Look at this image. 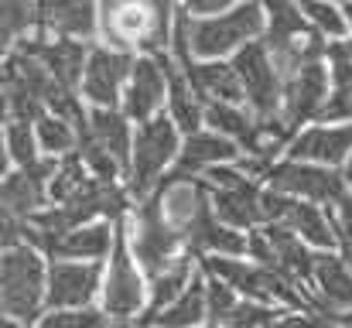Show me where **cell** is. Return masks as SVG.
<instances>
[{
    "label": "cell",
    "instance_id": "cell-1",
    "mask_svg": "<svg viewBox=\"0 0 352 328\" xmlns=\"http://www.w3.org/2000/svg\"><path fill=\"white\" fill-rule=\"evenodd\" d=\"M41 281L45 267L31 246H7L0 263V308L14 322H34L41 305Z\"/></svg>",
    "mask_w": 352,
    "mask_h": 328
},
{
    "label": "cell",
    "instance_id": "cell-2",
    "mask_svg": "<svg viewBox=\"0 0 352 328\" xmlns=\"http://www.w3.org/2000/svg\"><path fill=\"white\" fill-rule=\"evenodd\" d=\"M263 0H246L233 10L209 17V21H192V48L195 55H226L230 48L250 41L253 34L263 31Z\"/></svg>",
    "mask_w": 352,
    "mask_h": 328
},
{
    "label": "cell",
    "instance_id": "cell-3",
    "mask_svg": "<svg viewBox=\"0 0 352 328\" xmlns=\"http://www.w3.org/2000/svg\"><path fill=\"white\" fill-rule=\"evenodd\" d=\"M182 243V232L175 229V222L164 212V195L161 188L140 206L137 212V232H133V250L144 263V270L151 277H157L161 270L171 267V256Z\"/></svg>",
    "mask_w": 352,
    "mask_h": 328
},
{
    "label": "cell",
    "instance_id": "cell-4",
    "mask_svg": "<svg viewBox=\"0 0 352 328\" xmlns=\"http://www.w3.org/2000/svg\"><path fill=\"white\" fill-rule=\"evenodd\" d=\"M209 188H212V206L216 216L233 222V226H253L260 219H267L263 212V192L239 171L230 168H216L209 171Z\"/></svg>",
    "mask_w": 352,
    "mask_h": 328
},
{
    "label": "cell",
    "instance_id": "cell-5",
    "mask_svg": "<svg viewBox=\"0 0 352 328\" xmlns=\"http://www.w3.org/2000/svg\"><path fill=\"white\" fill-rule=\"evenodd\" d=\"M175 144H178V137H175V123L171 120H164V116L144 120V127L133 137V178L130 182H133L137 195H144L161 178L164 164L175 154Z\"/></svg>",
    "mask_w": 352,
    "mask_h": 328
},
{
    "label": "cell",
    "instance_id": "cell-6",
    "mask_svg": "<svg viewBox=\"0 0 352 328\" xmlns=\"http://www.w3.org/2000/svg\"><path fill=\"white\" fill-rule=\"evenodd\" d=\"M236 72L243 79L246 100L256 107L260 116H274L277 100H280V69L270 55V45L250 41L246 48H239L236 55Z\"/></svg>",
    "mask_w": 352,
    "mask_h": 328
},
{
    "label": "cell",
    "instance_id": "cell-7",
    "mask_svg": "<svg viewBox=\"0 0 352 328\" xmlns=\"http://www.w3.org/2000/svg\"><path fill=\"white\" fill-rule=\"evenodd\" d=\"M107 41L117 48H157V17L147 0H107Z\"/></svg>",
    "mask_w": 352,
    "mask_h": 328
},
{
    "label": "cell",
    "instance_id": "cell-8",
    "mask_svg": "<svg viewBox=\"0 0 352 328\" xmlns=\"http://www.w3.org/2000/svg\"><path fill=\"white\" fill-rule=\"evenodd\" d=\"M270 188L284 192V195H298V199H315V202H339L346 195L342 178L325 171V168H311V164H294L284 161L277 168L267 171Z\"/></svg>",
    "mask_w": 352,
    "mask_h": 328
},
{
    "label": "cell",
    "instance_id": "cell-9",
    "mask_svg": "<svg viewBox=\"0 0 352 328\" xmlns=\"http://www.w3.org/2000/svg\"><path fill=\"white\" fill-rule=\"evenodd\" d=\"M263 212H267V219H280L284 226H291L294 232H301L315 246H332L336 243V232H332L329 219L322 216L311 202H301L298 195H284V192L270 188V192H263Z\"/></svg>",
    "mask_w": 352,
    "mask_h": 328
},
{
    "label": "cell",
    "instance_id": "cell-10",
    "mask_svg": "<svg viewBox=\"0 0 352 328\" xmlns=\"http://www.w3.org/2000/svg\"><path fill=\"white\" fill-rule=\"evenodd\" d=\"M133 72V62L120 48H93L86 72H82V89L96 107H113L120 96V83Z\"/></svg>",
    "mask_w": 352,
    "mask_h": 328
},
{
    "label": "cell",
    "instance_id": "cell-11",
    "mask_svg": "<svg viewBox=\"0 0 352 328\" xmlns=\"http://www.w3.org/2000/svg\"><path fill=\"white\" fill-rule=\"evenodd\" d=\"M322 103H325V69H322L318 58H311L287 76V86H284V120H287V127L294 130L301 120L318 116Z\"/></svg>",
    "mask_w": 352,
    "mask_h": 328
},
{
    "label": "cell",
    "instance_id": "cell-12",
    "mask_svg": "<svg viewBox=\"0 0 352 328\" xmlns=\"http://www.w3.org/2000/svg\"><path fill=\"white\" fill-rule=\"evenodd\" d=\"M100 287V267L93 263H69V256H55L48 270V305L52 308H72L86 305Z\"/></svg>",
    "mask_w": 352,
    "mask_h": 328
},
{
    "label": "cell",
    "instance_id": "cell-13",
    "mask_svg": "<svg viewBox=\"0 0 352 328\" xmlns=\"http://www.w3.org/2000/svg\"><path fill=\"white\" fill-rule=\"evenodd\" d=\"M58 171L55 161H34L28 168H21L17 175H10L3 182V212L17 219L34 216V209L45 202V182Z\"/></svg>",
    "mask_w": 352,
    "mask_h": 328
},
{
    "label": "cell",
    "instance_id": "cell-14",
    "mask_svg": "<svg viewBox=\"0 0 352 328\" xmlns=\"http://www.w3.org/2000/svg\"><path fill=\"white\" fill-rule=\"evenodd\" d=\"M140 301H144L140 274L130 263L123 239H117V250H113V260H110V274H107V301H103L107 305V315L126 318V315H133L140 308Z\"/></svg>",
    "mask_w": 352,
    "mask_h": 328
},
{
    "label": "cell",
    "instance_id": "cell-15",
    "mask_svg": "<svg viewBox=\"0 0 352 328\" xmlns=\"http://www.w3.org/2000/svg\"><path fill=\"white\" fill-rule=\"evenodd\" d=\"M38 24L69 38H89L96 31V0H38Z\"/></svg>",
    "mask_w": 352,
    "mask_h": 328
},
{
    "label": "cell",
    "instance_id": "cell-16",
    "mask_svg": "<svg viewBox=\"0 0 352 328\" xmlns=\"http://www.w3.org/2000/svg\"><path fill=\"white\" fill-rule=\"evenodd\" d=\"M230 157H236L233 140L216 137V133H199V130H195V133H188V144H185L178 164L171 168L168 178H161V185L168 188V185H175V182H185V178H192L195 171H202V168H209V164H216V161H230Z\"/></svg>",
    "mask_w": 352,
    "mask_h": 328
},
{
    "label": "cell",
    "instance_id": "cell-17",
    "mask_svg": "<svg viewBox=\"0 0 352 328\" xmlns=\"http://www.w3.org/2000/svg\"><path fill=\"white\" fill-rule=\"evenodd\" d=\"M24 48L34 52V55L48 65V72H52L58 83H65V86H76L79 76H82V65L89 62V52H86L79 41H72L69 34H62V38H55V41H24Z\"/></svg>",
    "mask_w": 352,
    "mask_h": 328
},
{
    "label": "cell",
    "instance_id": "cell-18",
    "mask_svg": "<svg viewBox=\"0 0 352 328\" xmlns=\"http://www.w3.org/2000/svg\"><path fill=\"white\" fill-rule=\"evenodd\" d=\"M206 120L219 130V133H226V137H236L243 147H250L256 157H270V151H267V140H263V127L260 123H253L243 109H236L230 100H209L206 103Z\"/></svg>",
    "mask_w": 352,
    "mask_h": 328
},
{
    "label": "cell",
    "instance_id": "cell-19",
    "mask_svg": "<svg viewBox=\"0 0 352 328\" xmlns=\"http://www.w3.org/2000/svg\"><path fill=\"white\" fill-rule=\"evenodd\" d=\"M329 62H332V96L322 103L318 116L325 120H346L352 116V41H329L325 48Z\"/></svg>",
    "mask_w": 352,
    "mask_h": 328
},
{
    "label": "cell",
    "instance_id": "cell-20",
    "mask_svg": "<svg viewBox=\"0 0 352 328\" xmlns=\"http://www.w3.org/2000/svg\"><path fill=\"white\" fill-rule=\"evenodd\" d=\"M182 236L188 239L192 250H199V246H209V250H219V253H243V250H250V243L239 232L226 229L219 219L212 216V206L209 202L185 222Z\"/></svg>",
    "mask_w": 352,
    "mask_h": 328
},
{
    "label": "cell",
    "instance_id": "cell-21",
    "mask_svg": "<svg viewBox=\"0 0 352 328\" xmlns=\"http://www.w3.org/2000/svg\"><path fill=\"white\" fill-rule=\"evenodd\" d=\"M352 151V123L349 127H315L308 133H301L291 144L294 157H308V161H325L336 164Z\"/></svg>",
    "mask_w": 352,
    "mask_h": 328
},
{
    "label": "cell",
    "instance_id": "cell-22",
    "mask_svg": "<svg viewBox=\"0 0 352 328\" xmlns=\"http://www.w3.org/2000/svg\"><path fill=\"white\" fill-rule=\"evenodd\" d=\"M192 89L206 100H230V103H239L246 96L243 89V79L236 72V65H219V62H206V65H188L185 69Z\"/></svg>",
    "mask_w": 352,
    "mask_h": 328
},
{
    "label": "cell",
    "instance_id": "cell-23",
    "mask_svg": "<svg viewBox=\"0 0 352 328\" xmlns=\"http://www.w3.org/2000/svg\"><path fill=\"white\" fill-rule=\"evenodd\" d=\"M164 76H168V72H164ZM164 76H161V69H157L151 58L133 62L130 93H126V113H130L133 120H147V116L157 109L161 96H164Z\"/></svg>",
    "mask_w": 352,
    "mask_h": 328
},
{
    "label": "cell",
    "instance_id": "cell-24",
    "mask_svg": "<svg viewBox=\"0 0 352 328\" xmlns=\"http://www.w3.org/2000/svg\"><path fill=\"white\" fill-rule=\"evenodd\" d=\"M267 239L274 246V260H277V270H284L287 277L308 284L315 277V256L301 246V239L294 236L291 226H270L267 229Z\"/></svg>",
    "mask_w": 352,
    "mask_h": 328
},
{
    "label": "cell",
    "instance_id": "cell-25",
    "mask_svg": "<svg viewBox=\"0 0 352 328\" xmlns=\"http://www.w3.org/2000/svg\"><path fill=\"white\" fill-rule=\"evenodd\" d=\"M110 250V226H82V229H65L52 239L48 253L52 256H69V260H93Z\"/></svg>",
    "mask_w": 352,
    "mask_h": 328
},
{
    "label": "cell",
    "instance_id": "cell-26",
    "mask_svg": "<svg viewBox=\"0 0 352 328\" xmlns=\"http://www.w3.org/2000/svg\"><path fill=\"white\" fill-rule=\"evenodd\" d=\"M206 308H209V294H206V284L202 281H192V287H185L168 308L154 311V315H144L140 322H161V325H192V322H202L206 318Z\"/></svg>",
    "mask_w": 352,
    "mask_h": 328
},
{
    "label": "cell",
    "instance_id": "cell-27",
    "mask_svg": "<svg viewBox=\"0 0 352 328\" xmlns=\"http://www.w3.org/2000/svg\"><path fill=\"white\" fill-rule=\"evenodd\" d=\"M315 281L332 308H352V274L336 256H315Z\"/></svg>",
    "mask_w": 352,
    "mask_h": 328
},
{
    "label": "cell",
    "instance_id": "cell-28",
    "mask_svg": "<svg viewBox=\"0 0 352 328\" xmlns=\"http://www.w3.org/2000/svg\"><path fill=\"white\" fill-rule=\"evenodd\" d=\"M89 127L96 133V140L120 161V168L126 164V151H130V130H126V120L120 116L113 107H100L89 113Z\"/></svg>",
    "mask_w": 352,
    "mask_h": 328
},
{
    "label": "cell",
    "instance_id": "cell-29",
    "mask_svg": "<svg viewBox=\"0 0 352 328\" xmlns=\"http://www.w3.org/2000/svg\"><path fill=\"white\" fill-rule=\"evenodd\" d=\"M161 65H164V72H168V83H171V113H175V123L185 130V133H195V127H199V103L192 100V93L195 89H188L192 83H185L175 69H171V62L161 55Z\"/></svg>",
    "mask_w": 352,
    "mask_h": 328
},
{
    "label": "cell",
    "instance_id": "cell-30",
    "mask_svg": "<svg viewBox=\"0 0 352 328\" xmlns=\"http://www.w3.org/2000/svg\"><path fill=\"white\" fill-rule=\"evenodd\" d=\"M188 277H192V260H188V256L178 260V263H171L168 270H161V274L154 277V308H151L147 315L168 308V305L188 287Z\"/></svg>",
    "mask_w": 352,
    "mask_h": 328
},
{
    "label": "cell",
    "instance_id": "cell-31",
    "mask_svg": "<svg viewBox=\"0 0 352 328\" xmlns=\"http://www.w3.org/2000/svg\"><path fill=\"white\" fill-rule=\"evenodd\" d=\"M38 140L52 154H65L72 147V127L65 116H38Z\"/></svg>",
    "mask_w": 352,
    "mask_h": 328
},
{
    "label": "cell",
    "instance_id": "cell-32",
    "mask_svg": "<svg viewBox=\"0 0 352 328\" xmlns=\"http://www.w3.org/2000/svg\"><path fill=\"white\" fill-rule=\"evenodd\" d=\"M34 21H38V0H3V34H7V41H14Z\"/></svg>",
    "mask_w": 352,
    "mask_h": 328
},
{
    "label": "cell",
    "instance_id": "cell-33",
    "mask_svg": "<svg viewBox=\"0 0 352 328\" xmlns=\"http://www.w3.org/2000/svg\"><path fill=\"white\" fill-rule=\"evenodd\" d=\"M7 151L21 168L34 164V137H31L28 120H10L7 123Z\"/></svg>",
    "mask_w": 352,
    "mask_h": 328
},
{
    "label": "cell",
    "instance_id": "cell-34",
    "mask_svg": "<svg viewBox=\"0 0 352 328\" xmlns=\"http://www.w3.org/2000/svg\"><path fill=\"white\" fill-rule=\"evenodd\" d=\"M301 10L311 17V24H315L318 31H325V34H332V38H339V34L346 31V21H349V17H342L332 3H322V0H301Z\"/></svg>",
    "mask_w": 352,
    "mask_h": 328
},
{
    "label": "cell",
    "instance_id": "cell-35",
    "mask_svg": "<svg viewBox=\"0 0 352 328\" xmlns=\"http://www.w3.org/2000/svg\"><path fill=\"white\" fill-rule=\"evenodd\" d=\"M206 294H209V318H212V322H226V318H230V311L236 308L233 284L212 274V281L206 284Z\"/></svg>",
    "mask_w": 352,
    "mask_h": 328
},
{
    "label": "cell",
    "instance_id": "cell-36",
    "mask_svg": "<svg viewBox=\"0 0 352 328\" xmlns=\"http://www.w3.org/2000/svg\"><path fill=\"white\" fill-rule=\"evenodd\" d=\"M277 318H280L277 311L263 308V305L253 298V301H236V308L230 311L226 325H256V322H277Z\"/></svg>",
    "mask_w": 352,
    "mask_h": 328
},
{
    "label": "cell",
    "instance_id": "cell-37",
    "mask_svg": "<svg viewBox=\"0 0 352 328\" xmlns=\"http://www.w3.org/2000/svg\"><path fill=\"white\" fill-rule=\"evenodd\" d=\"M107 318L103 315H93V311H52L41 318V328H96L103 325Z\"/></svg>",
    "mask_w": 352,
    "mask_h": 328
},
{
    "label": "cell",
    "instance_id": "cell-38",
    "mask_svg": "<svg viewBox=\"0 0 352 328\" xmlns=\"http://www.w3.org/2000/svg\"><path fill=\"white\" fill-rule=\"evenodd\" d=\"M336 206V226H339V236H352V195H342Z\"/></svg>",
    "mask_w": 352,
    "mask_h": 328
},
{
    "label": "cell",
    "instance_id": "cell-39",
    "mask_svg": "<svg viewBox=\"0 0 352 328\" xmlns=\"http://www.w3.org/2000/svg\"><path fill=\"white\" fill-rule=\"evenodd\" d=\"M192 14H212V10H223V7H230L236 0H182Z\"/></svg>",
    "mask_w": 352,
    "mask_h": 328
},
{
    "label": "cell",
    "instance_id": "cell-40",
    "mask_svg": "<svg viewBox=\"0 0 352 328\" xmlns=\"http://www.w3.org/2000/svg\"><path fill=\"white\" fill-rule=\"evenodd\" d=\"M339 239H342V253H346V260L352 267V236H339Z\"/></svg>",
    "mask_w": 352,
    "mask_h": 328
},
{
    "label": "cell",
    "instance_id": "cell-41",
    "mask_svg": "<svg viewBox=\"0 0 352 328\" xmlns=\"http://www.w3.org/2000/svg\"><path fill=\"white\" fill-rule=\"evenodd\" d=\"M346 182H352V157H349V164H346Z\"/></svg>",
    "mask_w": 352,
    "mask_h": 328
},
{
    "label": "cell",
    "instance_id": "cell-42",
    "mask_svg": "<svg viewBox=\"0 0 352 328\" xmlns=\"http://www.w3.org/2000/svg\"><path fill=\"white\" fill-rule=\"evenodd\" d=\"M336 318H342V322H349V325H352V311H349V315H336Z\"/></svg>",
    "mask_w": 352,
    "mask_h": 328
},
{
    "label": "cell",
    "instance_id": "cell-43",
    "mask_svg": "<svg viewBox=\"0 0 352 328\" xmlns=\"http://www.w3.org/2000/svg\"><path fill=\"white\" fill-rule=\"evenodd\" d=\"M346 17H349V24H352V3H349V7H346Z\"/></svg>",
    "mask_w": 352,
    "mask_h": 328
}]
</instances>
